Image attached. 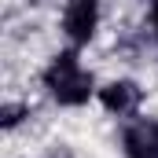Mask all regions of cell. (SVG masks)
I'll list each match as a JSON object with an SVG mask.
<instances>
[{
  "mask_svg": "<svg viewBox=\"0 0 158 158\" xmlns=\"http://www.w3.org/2000/svg\"><path fill=\"white\" fill-rule=\"evenodd\" d=\"M44 88L52 92V99H59L63 107H81L88 103L92 88V74L77 63V52H59L48 70H44Z\"/></svg>",
  "mask_w": 158,
  "mask_h": 158,
  "instance_id": "6da1fadb",
  "label": "cell"
},
{
  "mask_svg": "<svg viewBox=\"0 0 158 158\" xmlns=\"http://www.w3.org/2000/svg\"><path fill=\"white\" fill-rule=\"evenodd\" d=\"M99 26V0H66L63 7V33L74 44H88Z\"/></svg>",
  "mask_w": 158,
  "mask_h": 158,
  "instance_id": "7a4b0ae2",
  "label": "cell"
},
{
  "mask_svg": "<svg viewBox=\"0 0 158 158\" xmlns=\"http://www.w3.org/2000/svg\"><path fill=\"white\" fill-rule=\"evenodd\" d=\"M143 92L136 88V81H110L99 88V103L110 110V114H132L140 107Z\"/></svg>",
  "mask_w": 158,
  "mask_h": 158,
  "instance_id": "3957f363",
  "label": "cell"
},
{
  "mask_svg": "<svg viewBox=\"0 0 158 158\" xmlns=\"http://www.w3.org/2000/svg\"><path fill=\"white\" fill-rule=\"evenodd\" d=\"M125 155L129 158H158V125L143 121L125 132Z\"/></svg>",
  "mask_w": 158,
  "mask_h": 158,
  "instance_id": "277c9868",
  "label": "cell"
},
{
  "mask_svg": "<svg viewBox=\"0 0 158 158\" xmlns=\"http://www.w3.org/2000/svg\"><path fill=\"white\" fill-rule=\"evenodd\" d=\"M19 114H22V107H4V125H7V129L19 125Z\"/></svg>",
  "mask_w": 158,
  "mask_h": 158,
  "instance_id": "5b68a950",
  "label": "cell"
},
{
  "mask_svg": "<svg viewBox=\"0 0 158 158\" xmlns=\"http://www.w3.org/2000/svg\"><path fill=\"white\" fill-rule=\"evenodd\" d=\"M151 26H155V37H158V0H155V7H151Z\"/></svg>",
  "mask_w": 158,
  "mask_h": 158,
  "instance_id": "8992f818",
  "label": "cell"
}]
</instances>
